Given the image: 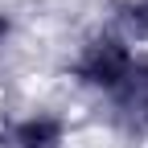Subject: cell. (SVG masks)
<instances>
[{
    "label": "cell",
    "mask_w": 148,
    "mask_h": 148,
    "mask_svg": "<svg viewBox=\"0 0 148 148\" xmlns=\"http://www.w3.org/2000/svg\"><path fill=\"white\" fill-rule=\"evenodd\" d=\"M132 49H127L123 37H95V41H86L82 58L74 62V74L86 82V86H103V90H115L127 70H132Z\"/></svg>",
    "instance_id": "obj_1"
},
{
    "label": "cell",
    "mask_w": 148,
    "mask_h": 148,
    "mask_svg": "<svg viewBox=\"0 0 148 148\" xmlns=\"http://www.w3.org/2000/svg\"><path fill=\"white\" fill-rule=\"evenodd\" d=\"M115 107L127 123H136V127L148 123V66L127 70V78L115 86Z\"/></svg>",
    "instance_id": "obj_2"
},
{
    "label": "cell",
    "mask_w": 148,
    "mask_h": 148,
    "mask_svg": "<svg viewBox=\"0 0 148 148\" xmlns=\"http://www.w3.org/2000/svg\"><path fill=\"white\" fill-rule=\"evenodd\" d=\"M16 148H62L66 140V123L58 115H33V119H21L12 132Z\"/></svg>",
    "instance_id": "obj_3"
},
{
    "label": "cell",
    "mask_w": 148,
    "mask_h": 148,
    "mask_svg": "<svg viewBox=\"0 0 148 148\" xmlns=\"http://www.w3.org/2000/svg\"><path fill=\"white\" fill-rule=\"evenodd\" d=\"M123 21L132 25L136 33H148V0H140V4H132V8L123 12Z\"/></svg>",
    "instance_id": "obj_4"
},
{
    "label": "cell",
    "mask_w": 148,
    "mask_h": 148,
    "mask_svg": "<svg viewBox=\"0 0 148 148\" xmlns=\"http://www.w3.org/2000/svg\"><path fill=\"white\" fill-rule=\"evenodd\" d=\"M8 33H12V21L4 12H0V53H4V41H8Z\"/></svg>",
    "instance_id": "obj_5"
}]
</instances>
